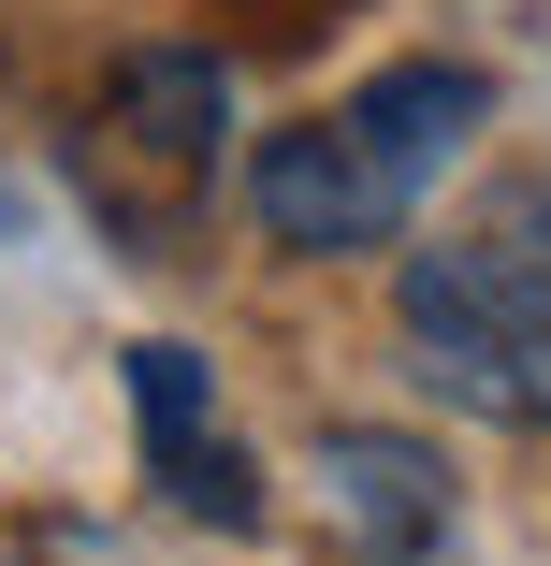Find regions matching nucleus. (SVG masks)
Returning <instances> with one entry per match:
<instances>
[{
  "label": "nucleus",
  "mask_w": 551,
  "mask_h": 566,
  "mask_svg": "<svg viewBox=\"0 0 551 566\" xmlns=\"http://www.w3.org/2000/svg\"><path fill=\"white\" fill-rule=\"evenodd\" d=\"M494 117V73L465 59H392L363 73L335 117H290L247 146V218H262V248L290 262H363V248H406V218L421 189L465 160V132Z\"/></svg>",
  "instance_id": "nucleus-1"
},
{
  "label": "nucleus",
  "mask_w": 551,
  "mask_h": 566,
  "mask_svg": "<svg viewBox=\"0 0 551 566\" xmlns=\"http://www.w3.org/2000/svg\"><path fill=\"white\" fill-rule=\"evenodd\" d=\"M392 334H406V378L451 392L465 421L537 436L551 421V276H522L508 248H406L392 276Z\"/></svg>",
  "instance_id": "nucleus-2"
},
{
  "label": "nucleus",
  "mask_w": 551,
  "mask_h": 566,
  "mask_svg": "<svg viewBox=\"0 0 551 566\" xmlns=\"http://www.w3.org/2000/svg\"><path fill=\"white\" fill-rule=\"evenodd\" d=\"M87 189H102V218L160 262L189 218H203V189H218V160H233V73H218L203 44H131L117 73H102V102H87Z\"/></svg>",
  "instance_id": "nucleus-3"
},
{
  "label": "nucleus",
  "mask_w": 551,
  "mask_h": 566,
  "mask_svg": "<svg viewBox=\"0 0 551 566\" xmlns=\"http://www.w3.org/2000/svg\"><path fill=\"white\" fill-rule=\"evenodd\" d=\"M319 494H335V552L349 566H421L451 537V450L392 436V421H335L319 436Z\"/></svg>",
  "instance_id": "nucleus-4"
},
{
  "label": "nucleus",
  "mask_w": 551,
  "mask_h": 566,
  "mask_svg": "<svg viewBox=\"0 0 551 566\" xmlns=\"http://www.w3.org/2000/svg\"><path fill=\"white\" fill-rule=\"evenodd\" d=\"M131 421H146V465L174 480L189 450L218 436V378H203V349H174V334H146V349H131Z\"/></svg>",
  "instance_id": "nucleus-5"
},
{
  "label": "nucleus",
  "mask_w": 551,
  "mask_h": 566,
  "mask_svg": "<svg viewBox=\"0 0 551 566\" xmlns=\"http://www.w3.org/2000/svg\"><path fill=\"white\" fill-rule=\"evenodd\" d=\"M160 494H174L189 523H218V537H262V465H247V450H233V436H203V450H189V465L160 480Z\"/></svg>",
  "instance_id": "nucleus-6"
},
{
  "label": "nucleus",
  "mask_w": 551,
  "mask_h": 566,
  "mask_svg": "<svg viewBox=\"0 0 551 566\" xmlns=\"http://www.w3.org/2000/svg\"><path fill=\"white\" fill-rule=\"evenodd\" d=\"M479 248H508L522 276H551V175H508L494 218H479Z\"/></svg>",
  "instance_id": "nucleus-7"
}]
</instances>
